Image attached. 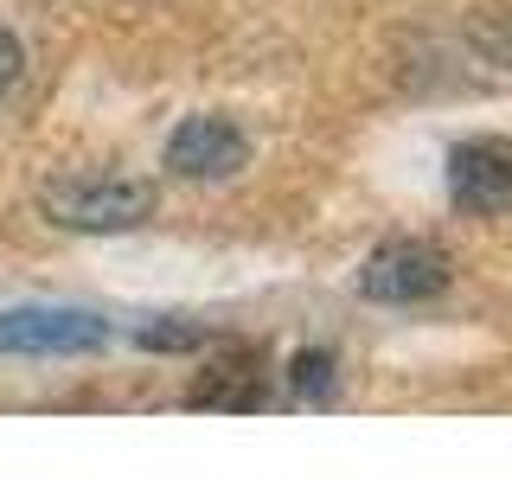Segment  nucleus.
<instances>
[{"instance_id": "obj_5", "label": "nucleus", "mask_w": 512, "mask_h": 480, "mask_svg": "<svg viewBox=\"0 0 512 480\" xmlns=\"http://www.w3.org/2000/svg\"><path fill=\"white\" fill-rule=\"evenodd\" d=\"M244 160H250V141H244V128L224 122V116H192L167 141V167L180 180H231Z\"/></svg>"}, {"instance_id": "obj_1", "label": "nucleus", "mask_w": 512, "mask_h": 480, "mask_svg": "<svg viewBox=\"0 0 512 480\" xmlns=\"http://www.w3.org/2000/svg\"><path fill=\"white\" fill-rule=\"evenodd\" d=\"M45 212L71 231H128L154 218V186L148 180H58L45 186Z\"/></svg>"}, {"instance_id": "obj_8", "label": "nucleus", "mask_w": 512, "mask_h": 480, "mask_svg": "<svg viewBox=\"0 0 512 480\" xmlns=\"http://www.w3.org/2000/svg\"><path fill=\"white\" fill-rule=\"evenodd\" d=\"M295 391H333V359H327V352H314V359H301L295 365Z\"/></svg>"}, {"instance_id": "obj_2", "label": "nucleus", "mask_w": 512, "mask_h": 480, "mask_svg": "<svg viewBox=\"0 0 512 480\" xmlns=\"http://www.w3.org/2000/svg\"><path fill=\"white\" fill-rule=\"evenodd\" d=\"M448 250L429 237H391L372 250V263L359 269V295L365 301H436L448 288Z\"/></svg>"}, {"instance_id": "obj_7", "label": "nucleus", "mask_w": 512, "mask_h": 480, "mask_svg": "<svg viewBox=\"0 0 512 480\" xmlns=\"http://www.w3.org/2000/svg\"><path fill=\"white\" fill-rule=\"evenodd\" d=\"M468 45L487 64H500V71H512V7H493V13H480V20L468 26Z\"/></svg>"}, {"instance_id": "obj_6", "label": "nucleus", "mask_w": 512, "mask_h": 480, "mask_svg": "<svg viewBox=\"0 0 512 480\" xmlns=\"http://www.w3.org/2000/svg\"><path fill=\"white\" fill-rule=\"evenodd\" d=\"M192 404H205V410H256L263 404V365H256L250 352H237L231 365H218V372H205L192 384Z\"/></svg>"}, {"instance_id": "obj_4", "label": "nucleus", "mask_w": 512, "mask_h": 480, "mask_svg": "<svg viewBox=\"0 0 512 480\" xmlns=\"http://www.w3.org/2000/svg\"><path fill=\"white\" fill-rule=\"evenodd\" d=\"M109 340V320L90 308H13L0 314V352H90Z\"/></svg>"}, {"instance_id": "obj_3", "label": "nucleus", "mask_w": 512, "mask_h": 480, "mask_svg": "<svg viewBox=\"0 0 512 480\" xmlns=\"http://www.w3.org/2000/svg\"><path fill=\"white\" fill-rule=\"evenodd\" d=\"M448 192L461 212L500 218L512 212V141L506 135H474L448 154Z\"/></svg>"}, {"instance_id": "obj_9", "label": "nucleus", "mask_w": 512, "mask_h": 480, "mask_svg": "<svg viewBox=\"0 0 512 480\" xmlns=\"http://www.w3.org/2000/svg\"><path fill=\"white\" fill-rule=\"evenodd\" d=\"M13 84H20V39L0 26V103L13 96Z\"/></svg>"}]
</instances>
